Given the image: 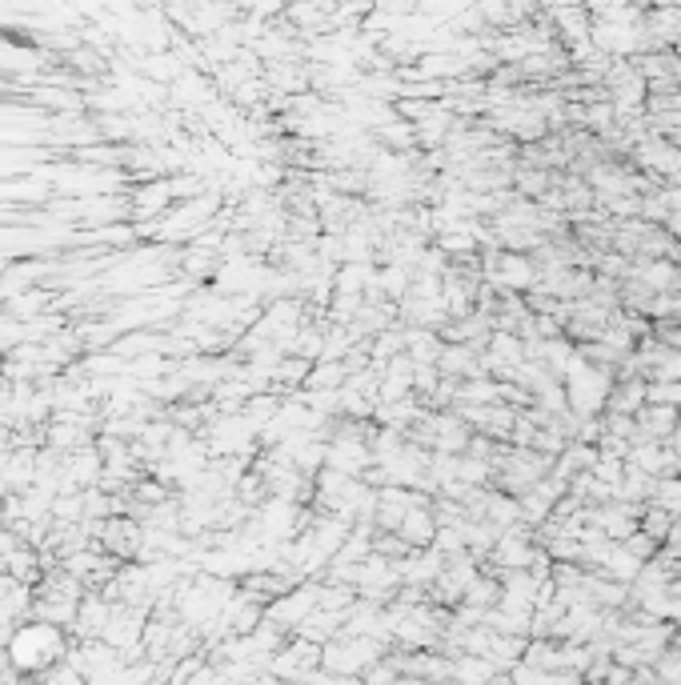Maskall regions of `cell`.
Segmentation results:
<instances>
[{"label":"cell","mask_w":681,"mask_h":685,"mask_svg":"<svg viewBox=\"0 0 681 685\" xmlns=\"http://www.w3.org/2000/svg\"><path fill=\"white\" fill-rule=\"evenodd\" d=\"M61 658H68L64 625L44 621V617L16 625L13 638H8V661H13V670H21V673H41L44 665H53Z\"/></svg>","instance_id":"1"},{"label":"cell","mask_w":681,"mask_h":685,"mask_svg":"<svg viewBox=\"0 0 681 685\" xmlns=\"http://www.w3.org/2000/svg\"><path fill=\"white\" fill-rule=\"evenodd\" d=\"M169 205H173V181L149 177V185L133 192V217H136V220H141V217H153V220H157Z\"/></svg>","instance_id":"2"},{"label":"cell","mask_w":681,"mask_h":685,"mask_svg":"<svg viewBox=\"0 0 681 685\" xmlns=\"http://www.w3.org/2000/svg\"><path fill=\"white\" fill-rule=\"evenodd\" d=\"M5 308L16 317V321H33V317L44 313V293L41 289H21V293L5 297Z\"/></svg>","instance_id":"3"}]
</instances>
